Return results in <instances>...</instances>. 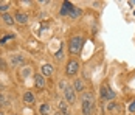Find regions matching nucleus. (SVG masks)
<instances>
[{
	"label": "nucleus",
	"mask_w": 135,
	"mask_h": 115,
	"mask_svg": "<svg viewBox=\"0 0 135 115\" xmlns=\"http://www.w3.org/2000/svg\"><path fill=\"white\" fill-rule=\"evenodd\" d=\"M93 109H95V103L82 101V115H93Z\"/></svg>",
	"instance_id": "nucleus-5"
},
{
	"label": "nucleus",
	"mask_w": 135,
	"mask_h": 115,
	"mask_svg": "<svg viewBox=\"0 0 135 115\" xmlns=\"http://www.w3.org/2000/svg\"><path fill=\"white\" fill-rule=\"evenodd\" d=\"M68 16H70L71 19H78V17H81V16H82V11L79 10V8H76V6H75V10L68 14Z\"/></svg>",
	"instance_id": "nucleus-16"
},
{
	"label": "nucleus",
	"mask_w": 135,
	"mask_h": 115,
	"mask_svg": "<svg viewBox=\"0 0 135 115\" xmlns=\"http://www.w3.org/2000/svg\"><path fill=\"white\" fill-rule=\"evenodd\" d=\"M34 84H36V87H37V89H44V87H45V84H47L45 76H44L42 73L34 75Z\"/></svg>",
	"instance_id": "nucleus-8"
},
{
	"label": "nucleus",
	"mask_w": 135,
	"mask_h": 115,
	"mask_svg": "<svg viewBox=\"0 0 135 115\" xmlns=\"http://www.w3.org/2000/svg\"><path fill=\"white\" fill-rule=\"evenodd\" d=\"M99 96H101L103 100L110 101V100H113V98H115V93H113V90L110 89L107 84H103V86H101V89H99Z\"/></svg>",
	"instance_id": "nucleus-2"
},
{
	"label": "nucleus",
	"mask_w": 135,
	"mask_h": 115,
	"mask_svg": "<svg viewBox=\"0 0 135 115\" xmlns=\"http://www.w3.org/2000/svg\"><path fill=\"white\" fill-rule=\"evenodd\" d=\"M39 111H41V114H42V115H48L50 112H51V107H50L47 103H44V104L41 106V109H39Z\"/></svg>",
	"instance_id": "nucleus-15"
},
{
	"label": "nucleus",
	"mask_w": 135,
	"mask_h": 115,
	"mask_svg": "<svg viewBox=\"0 0 135 115\" xmlns=\"http://www.w3.org/2000/svg\"><path fill=\"white\" fill-rule=\"evenodd\" d=\"M78 70H79V62H78L76 59H71V61H68L67 70H65L68 76H73V75H76V73H78Z\"/></svg>",
	"instance_id": "nucleus-4"
},
{
	"label": "nucleus",
	"mask_w": 135,
	"mask_h": 115,
	"mask_svg": "<svg viewBox=\"0 0 135 115\" xmlns=\"http://www.w3.org/2000/svg\"><path fill=\"white\" fill-rule=\"evenodd\" d=\"M82 45H84V39L81 36H73L70 39V51L73 54H79L82 50Z\"/></svg>",
	"instance_id": "nucleus-1"
},
{
	"label": "nucleus",
	"mask_w": 135,
	"mask_h": 115,
	"mask_svg": "<svg viewBox=\"0 0 135 115\" xmlns=\"http://www.w3.org/2000/svg\"><path fill=\"white\" fill-rule=\"evenodd\" d=\"M0 70H8V64L2 56H0Z\"/></svg>",
	"instance_id": "nucleus-20"
},
{
	"label": "nucleus",
	"mask_w": 135,
	"mask_h": 115,
	"mask_svg": "<svg viewBox=\"0 0 135 115\" xmlns=\"http://www.w3.org/2000/svg\"><path fill=\"white\" fill-rule=\"evenodd\" d=\"M14 20L17 24H20V25H25L28 22V16L25 13H22V11H19V13H16V16H14Z\"/></svg>",
	"instance_id": "nucleus-9"
},
{
	"label": "nucleus",
	"mask_w": 135,
	"mask_h": 115,
	"mask_svg": "<svg viewBox=\"0 0 135 115\" xmlns=\"http://www.w3.org/2000/svg\"><path fill=\"white\" fill-rule=\"evenodd\" d=\"M75 10V6H73V3H70V2H64L62 3V8H61V16H68V14L71 13Z\"/></svg>",
	"instance_id": "nucleus-7"
},
{
	"label": "nucleus",
	"mask_w": 135,
	"mask_h": 115,
	"mask_svg": "<svg viewBox=\"0 0 135 115\" xmlns=\"http://www.w3.org/2000/svg\"><path fill=\"white\" fill-rule=\"evenodd\" d=\"M25 64V58L22 54H13L11 56V65L13 67H22Z\"/></svg>",
	"instance_id": "nucleus-6"
},
{
	"label": "nucleus",
	"mask_w": 135,
	"mask_h": 115,
	"mask_svg": "<svg viewBox=\"0 0 135 115\" xmlns=\"http://www.w3.org/2000/svg\"><path fill=\"white\" fill-rule=\"evenodd\" d=\"M2 19H3V22H5V24H8V25H13L14 22H16V20H14V17L11 16V14H8V13L3 14V16H2Z\"/></svg>",
	"instance_id": "nucleus-14"
},
{
	"label": "nucleus",
	"mask_w": 135,
	"mask_h": 115,
	"mask_svg": "<svg viewBox=\"0 0 135 115\" xmlns=\"http://www.w3.org/2000/svg\"><path fill=\"white\" fill-rule=\"evenodd\" d=\"M6 104H8V100L3 96V93H0V106H2V107H5Z\"/></svg>",
	"instance_id": "nucleus-21"
},
{
	"label": "nucleus",
	"mask_w": 135,
	"mask_h": 115,
	"mask_svg": "<svg viewBox=\"0 0 135 115\" xmlns=\"http://www.w3.org/2000/svg\"><path fill=\"white\" fill-rule=\"evenodd\" d=\"M82 101L95 103V95L92 93V92H85V93H82Z\"/></svg>",
	"instance_id": "nucleus-13"
},
{
	"label": "nucleus",
	"mask_w": 135,
	"mask_h": 115,
	"mask_svg": "<svg viewBox=\"0 0 135 115\" xmlns=\"http://www.w3.org/2000/svg\"><path fill=\"white\" fill-rule=\"evenodd\" d=\"M41 72H42L44 76H51V73H53V65L51 64H44L42 68H41Z\"/></svg>",
	"instance_id": "nucleus-10"
},
{
	"label": "nucleus",
	"mask_w": 135,
	"mask_h": 115,
	"mask_svg": "<svg viewBox=\"0 0 135 115\" xmlns=\"http://www.w3.org/2000/svg\"><path fill=\"white\" fill-rule=\"evenodd\" d=\"M23 101L25 103H33L34 101V95H33L31 92H25V93H23Z\"/></svg>",
	"instance_id": "nucleus-17"
},
{
	"label": "nucleus",
	"mask_w": 135,
	"mask_h": 115,
	"mask_svg": "<svg viewBox=\"0 0 135 115\" xmlns=\"http://www.w3.org/2000/svg\"><path fill=\"white\" fill-rule=\"evenodd\" d=\"M73 89L76 90V92H82V90H84V81L79 79V78L75 79V81H73Z\"/></svg>",
	"instance_id": "nucleus-12"
},
{
	"label": "nucleus",
	"mask_w": 135,
	"mask_h": 115,
	"mask_svg": "<svg viewBox=\"0 0 135 115\" xmlns=\"http://www.w3.org/2000/svg\"><path fill=\"white\" fill-rule=\"evenodd\" d=\"M0 115H5V114H3V112H0Z\"/></svg>",
	"instance_id": "nucleus-25"
},
{
	"label": "nucleus",
	"mask_w": 135,
	"mask_h": 115,
	"mask_svg": "<svg viewBox=\"0 0 135 115\" xmlns=\"http://www.w3.org/2000/svg\"><path fill=\"white\" fill-rule=\"evenodd\" d=\"M54 58L57 59V61H61L62 58H64V51H62V45H61V50L56 51V54H54Z\"/></svg>",
	"instance_id": "nucleus-19"
},
{
	"label": "nucleus",
	"mask_w": 135,
	"mask_h": 115,
	"mask_svg": "<svg viewBox=\"0 0 135 115\" xmlns=\"http://www.w3.org/2000/svg\"><path fill=\"white\" fill-rule=\"evenodd\" d=\"M54 115H62V114H61V112H56V114H54Z\"/></svg>",
	"instance_id": "nucleus-24"
},
{
	"label": "nucleus",
	"mask_w": 135,
	"mask_h": 115,
	"mask_svg": "<svg viewBox=\"0 0 135 115\" xmlns=\"http://www.w3.org/2000/svg\"><path fill=\"white\" fill-rule=\"evenodd\" d=\"M64 96H65V101L68 104H75V101H76V90L73 89L71 86H67L64 89Z\"/></svg>",
	"instance_id": "nucleus-3"
},
{
	"label": "nucleus",
	"mask_w": 135,
	"mask_h": 115,
	"mask_svg": "<svg viewBox=\"0 0 135 115\" xmlns=\"http://www.w3.org/2000/svg\"><path fill=\"white\" fill-rule=\"evenodd\" d=\"M129 112H135V100H132L129 104Z\"/></svg>",
	"instance_id": "nucleus-22"
},
{
	"label": "nucleus",
	"mask_w": 135,
	"mask_h": 115,
	"mask_svg": "<svg viewBox=\"0 0 135 115\" xmlns=\"http://www.w3.org/2000/svg\"><path fill=\"white\" fill-rule=\"evenodd\" d=\"M59 111H61L62 115H71V112H70V109L67 106V101H59Z\"/></svg>",
	"instance_id": "nucleus-11"
},
{
	"label": "nucleus",
	"mask_w": 135,
	"mask_h": 115,
	"mask_svg": "<svg viewBox=\"0 0 135 115\" xmlns=\"http://www.w3.org/2000/svg\"><path fill=\"white\" fill-rule=\"evenodd\" d=\"M107 109H109V111H115V109H117V103L112 101V103H110V104L107 106Z\"/></svg>",
	"instance_id": "nucleus-23"
},
{
	"label": "nucleus",
	"mask_w": 135,
	"mask_h": 115,
	"mask_svg": "<svg viewBox=\"0 0 135 115\" xmlns=\"http://www.w3.org/2000/svg\"><path fill=\"white\" fill-rule=\"evenodd\" d=\"M9 10V3H0V13H6Z\"/></svg>",
	"instance_id": "nucleus-18"
}]
</instances>
